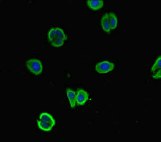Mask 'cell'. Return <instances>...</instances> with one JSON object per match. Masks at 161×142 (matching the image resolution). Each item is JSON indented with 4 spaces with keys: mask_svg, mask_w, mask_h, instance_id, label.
<instances>
[{
    "mask_svg": "<svg viewBox=\"0 0 161 142\" xmlns=\"http://www.w3.org/2000/svg\"><path fill=\"white\" fill-rule=\"evenodd\" d=\"M38 127L40 130L45 132H49L53 129V126L50 124L40 120L38 121Z\"/></svg>",
    "mask_w": 161,
    "mask_h": 142,
    "instance_id": "cell-8",
    "label": "cell"
},
{
    "mask_svg": "<svg viewBox=\"0 0 161 142\" xmlns=\"http://www.w3.org/2000/svg\"><path fill=\"white\" fill-rule=\"evenodd\" d=\"M39 119L42 121H44L50 124L53 127L56 125V121L53 117L48 113H42L39 116Z\"/></svg>",
    "mask_w": 161,
    "mask_h": 142,
    "instance_id": "cell-5",
    "label": "cell"
},
{
    "mask_svg": "<svg viewBox=\"0 0 161 142\" xmlns=\"http://www.w3.org/2000/svg\"><path fill=\"white\" fill-rule=\"evenodd\" d=\"M108 14H109V24H110L111 30H114L117 25V16L113 13H110Z\"/></svg>",
    "mask_w": 161,
    "mask_h": 142,
    "instance_id": "cell-9",
    "label": "cell"
},
{
    "mask_svg": "<svg viewBox=\"0 0 161 142\" xmlns=\"http://www.w3.org/2000/svg\"><path fill=\"white\" fill-rule=\"evenodd\" d=\"M67 98L69 100L70 107L74 108L76 105V94L71 89H67L66 90Z\"/></svg>",
    "mask_w": 161,
    "mask_h": 142,
    "instance_id": "cell-7",
    "label": "cell"
},
{
    "mask_svg": "<svg viewBox=\"0 0 161 142\" xmlns=\"http://www.w3.org/2000/svg\"><path fill=\"white\" fill-rule=\"evenodd\" d=\"M115 67V65L109 61H103L97 63L95 69L99 73H106L112 71Z\"/></svg>",
    "mask_w": 161,
    "mask_h": 142,
    "instance_id": "cell-2",
    "label": "cell"
},
{
    "mask_svg": "<svg viewBox=\"0 0 161 142\" xmlns=\"http://www.w3.org/2000/svg\"><path fill=\"white\" fill-rule=\"evenodd\" d=\"M161 69H159V70L153 76V78L156 79H161Z\"/></svg>",
    "mask_w": 161,
    "mask_h": 142,
    "instance_id": "cell-12",
    "label": "cell"
},
{
    "mask_svg": "<svg viewBox=\"0 0 161 142\" xmlns=\"http://www.w3.org/2000/svg\"><path fill=\"white\" fill-rule=\"evenodd\" d=\"M88 94L83 89H79L76 94V102L79 106H81L85 104L88 100Z\"/></svg>",
    "mask_w": 161,
    "mask_h": 142,
    "instance_id": "cell-3",
    "label": "cell"
},
{
    "mask_svg": "<svg viewBox=\"0 0 161 142\" xmlns=\"http://www.w3.org/2000/svg\"><path fill=\"white\" fill-rule=\"evenodd\" d=\"M104 5V1L101 0H90L87 1L88 7L93 11L101 9Z\"/></svg>",
    "mask_w": 161,
    "mask_h": 142,
    "instance_id": "cell-4",
    "label": "cell"
},
{
    "mask_svg": "<svg viewBox=\"0 0 161 142\" xmlns=\"http://www.w3.org/2000/svg\"><path fill=\"white\" fill-rule=\"evenodd\" d=\"M64 40L61 39V38H56L54 40H53L51 43V45L54 47H59L62 46L64 44Z\"/></svg>",
    "mask_w": 161,
    "mask_h": 142,
    "instance_id": "cell-11",
    "label": "cell"
},
{
    "mask_svg": "<svg viewBox=\"0 0 161 142\" xmlns=\"http://www.w3.org/2000/svg\"><path fill=\"white\" fill-rule=\"evenodd\" d=\"M26 66L29 70L33 75H40L43 71V65L40 60L32 59L26 62Z\"/></svg>",
    "mask_w": 161,
    "mask_h": 142,
    "instance_id": "cell-1",
    "label": "cell"
},
{
    "mask_svg": "<svg viewBox=\"0 0 161 142\" xmlns=\"http://www.w3.org/2000/svg\"><path fill=\"white\" fill-rule=\"evenodd\" d=\"M161 57L160 56V57H159L156 59L155 63L152 66V67H151V70L152 72H154V71H156L157 70L161 69Z\"/></svg>",
    "mask_w": 161,
    "mask_h": 142,
    "instance_id": "cell-10",
    "label": "cell"
},
{
    "mask_svg": "<svg viewBox=\"0 0 161 142\" xmlns=\"http://www.w3.org/2000/svg\"><path fill=\"white\" fill-rule=\"evenodd\" d=\"M101 25L102 29L104 32L106 33H109L111 31L110 28V24H109V14H106L102 17L101 20Z\"/></svg>",
    "mask_w": 161,
    "mask_h": 142,
    "instance_id": "cell-6",
    "label": "cell"
}]
</instances>
